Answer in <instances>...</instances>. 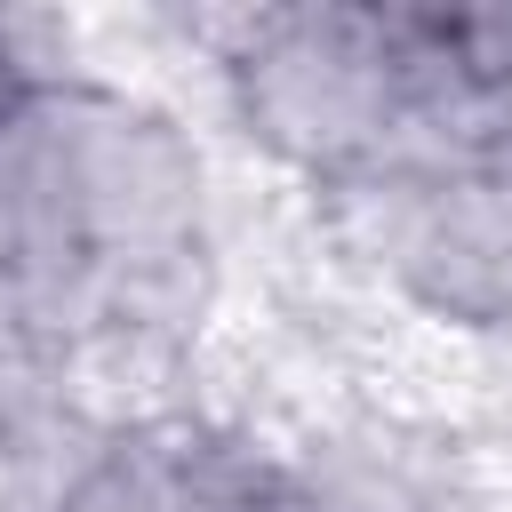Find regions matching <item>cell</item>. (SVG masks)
Here are the masks:
<instances>
[{"label":"cell","instance_id":"obj_1","mask_svg":"<svg viewBox=\"0 0 512 512\" xmlns=\"http://www.w3.org/2000/svg\"><path fill=\"white\" fill-rule=\"evenodd\" d=\"M232 104L248 136L312 176H360L400 160L408 80L384 8H280L240 16V48L224 56Z\"/></svg>","mask_w":512,"mask_h":512}]
</instances>
